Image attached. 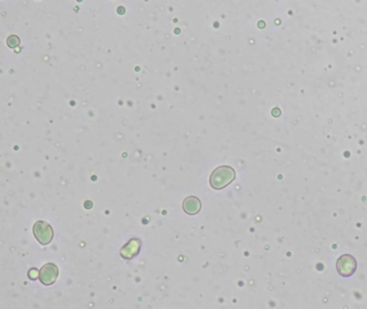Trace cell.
<instances>
[{
    "label": "cell",
    "instance_id": "3",
    "mask_svg": "<svg viewBox=\"0 0 367 309\" xmlns=\"http://www.w3.org/2000/svg\"><path fill=\"white\" fill-rule=\"evenodd\" d=\"M59 274V270L56 264L54 263H47L45 266H43L39 273V278L40 281L44 286H51L53 285L56 281Z\"/></svg>",
    "mask_w": 367,
    "mask_h": 309
},
{
    "label": "cell",
    "instance_id": "4",
    "mask_svg": "<svg viewBox=\"0 0 367 309\" xmlns=\"http://www.w3.org/2000/svg\"><path fill=\"white\" fill-rule=\"evenodd\" d=\"M356 268V262L351 255H343L337 262V270L343 276H350Z\"/></svg>",
    "mask_w": 367,
    "mask_h": 309
},
{
    "label": "cell",
    "instance_id": "6",
    "mask_svg": "<svg viewBox=\"0 0 367 309\" xmlns=\"http://www.w3.org/2000/svg\"><path fill=\"white\" fill-rule=\"evenodd\" d=\"M202 207V203L197 197H188L182 202V209L188 215H197Z\"/></svg>",
    "mask_w": 367,
    "mask_h": 309
},
{
    "label": "cell",
    "instance_id": "1",
    "mask_svg": "<svg viewBox=\"0 0 367 309\" xmlns=\"http://www.w3.org/2000/svg\"><path fill=\"white\" fill-rule=\"evenodd\" d=\"M235 178H237V174L231 166L221 165L214 170L209 178V184L213 189L221 190L230 185Z\"/></svg>",
    "mask_w": 367,
    "mask_h": 309
},
{
    "label": "cell",
    "instance_id": "2",
    "mask_svg": "<svg viewBox=\"0 0 367 309\" xmlns=\"http://www.w3.org/2000/svg\"><path fill=\"white\" fill-rule=\"evenodd\" d=\"M33 235L41 245H48L53 240L54 232L52 227L45 222H37L32 228Z\"/></svg>",
    "mask_w": 367,
    "mask_h": 309
},
{
    "label": "cell",
    "instance_id": "7",
    "mask_svg": "<svg viewBox=\"0 0 367 309\" xmlns=\"http://www.w3.org/2000/svg\"><path fill=\"white\" fill-rule=\"evenodd\" d=\"M7 44H8V47L15 48V47H17L20 44V39L17 38L16 36H11V37L8 38Z\"/></svg>",
    "mask_w": 367,
    "mask_h": 309
},
{
    "label": "cell",
    "instance_id": "5",
    "mask_svg": "<svg viewBox=\"0 0 367 309\" xmlns=\"http://www.w3.org/2000/svg\"><path fill=\"white\" fill-rule=\"evenodd\" d=\"M140 248H141V242L136 240V238H133V240H130L128 244L122 247L120 250V254L124 259L127 260L133 259L139 253Z\"/></svg>",
    "mask_w": 367,
    "mask_h": 309
}]
</instances>
